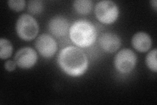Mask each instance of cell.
Returning a JSON list of instances; mask_svg holds the SVG:
<instances>
[{"label": "cell", "instance_id": "6", "mask_svg": "<svg viewBox=\"0 0 157 105\" xmlns=\"http://www.w3.org/2000/svg\"><path fill=\"white\" fill-rule=\"evenodd\" d=\"M36 47L42 57L50 59L55 55L57 51V43L51 36L43 34L36 41Z\"/></svg>", "mask_w": 157, "mask_h": 105}, {"label": "cell", "instance_id": "12", "mask_svg": "<svg viewBox=\"0 0 157 105\" xmlns=\"http://www.w3.org/2000/svg\"><path fill=\"white\" fill-rule=\"evenodd\" d=\"M13 47L11 42L7 39H0V58L2 60L9 59L11 56Z\"/></svg>", "mask_w": 157, "mask_h": 105}, {"label": "cell", "instance_id": "9", "mask_svg": "<svg viewBox=\"0 0 157 105\" xmlns=\"http://www.w3.org/2000/svg\"><path fill=\"white\" fill-rule=\"evenodd\" d=\"M69 22L67 20L61 16L52 18L48 23V30L50 32L56 37L65 36L69 30Z\"/></svg>", "mask_w": 157, "mask_h": 105}, {"label": "cell", "instance_id": "14", "mask_svg": "<svg viewBox=\"0 0 157 105\" xmlns=\"http://www.w3.org/2000/svg\"><path fill=\"white\" fill-rule=\"evenodd\" d=\"M43 3L39 0L29 1L28 4V11L32 14H39L43 11Z\"/></svg>", "mask_w": 157, "mask_h": 105}, {"label": "cell", "instance_id": "1", "mask_svg": "<svg viewBox=\"0 0 157 105\" xmlns=\"http://www.w3.org/2000/svg\"><path fill=\"white\" fill-rule=\"evenodd\" d=\"M58 63L62 71L71 77L82 76L88 67L86 54L75 46H68L62 49L58 55Z\"/></svg>", "mask_w": 157, "mask_h": 105}, {"label": "cell", "instance_id": "8", "mask_svg": "<svg viewBox=\"0 0 157 105\" xmlns=\"http://www.w3.org/2000/svg\"><path fill=\"white\" fill-rule=\"evenodd\" d=\"M99 44L101 49L107 53H114L121 46L120 38L112 32H106L101 35L99 39Z\"/></svg>", "mask_w": 157, "mask_h": 105}, {"label": "cell", "instance_id": "13", "mask_svg": "<svg viewBox=\"0 0 157 105\" xmlns=\"http://www.w3.org/2000/svg\"><path fill=\"white\" fill-rule=\"evenodd\" d=\"M156 49L151 51L146 57V64L151 71L156 72L157 71V61H156Z\"/></svg>", "mask_w": 157, "mask_h": 105}, {"label": "cell", "instance_id": "17", "mask_svg": "<svg viewBox=\"0 0 157 105\" xmlns=\"http://www.w3.org/2000/svg\"><path fill=\"white\" fill-rule=\"evenodd\" d=\"M151 4L152 7H153V9H155V11H156V9H157V2L156 0H153V1H151Z\"/></svg>", "mask_w": 157, "mask_h": 105}, {"label": "cell", "instance_id": "16", "mask_svg": "<svg viewBox=\"0 0 157 105\" xmlns=\"http://www.w3.org/2000/svg\"><path fill=\"white\" fill-rule=\"evenodd\" d=\"M16 63L14 61H11V60H8L4 64V67L6 71L8 72H12L16 69Z\"/></svg>", "mask_w": 157, "mask_h": 105}, {"label": "cell", "instance_id": "3", "mask_svg": "<svg viewBox=\"0 0 157 105\" xmlns=\"http://www.w3.org/2000/svg\"><path fill=\"white\" fill-rule=\"evenodd\" d=\"M39 29L36 20L28 14H22L16 23L17 34L24 41H31L35 39L38 34Z\"/></svg>", "mask_w": 157, "mask_h": 105}, {"label": "cell", "instance_id": "15", "mask_svg": "<svg viewBox=\"0 0 157 105\" xmlns=\"http://www.w3.org/2000/svg\"><path fill=\"white\" fill-rule=\"evenodd\" d=\"M7 3L10 9L16 12L22 11L26 6V2L24 0H9Z\"/></svg>", "mask_w": 157, "mask_h": 105}, {"label": "cell", "instance_id": "11", "mask_svg": "<svg viewBox=\"0 0 157 105\" xmlns=\"http://www.w3.org/2000/svg\"><path fill=\"white\" fill-rule=\"evenodd\" d=\"M77 13L82 15L89 14L92 9V2L90 0H76L73 3Z\"/></svg>", "mask_w": 157, "mask_h": 105}, {"label": "cell", "instance_id": "2", "mask_svg": "<svg viewBox=\"0 0 157 105\" xmlns=\"http://www.w3.org/2000/svg\"><path fill=\"white\" fill-rule=\"evenodd\" d=\"M70 37L72 42L78 47H88L96 39L95 26L86 20H78L70 28Z\"/></svg>", "mask_w": 157, "mask_h": 105}, {"label": "cell", "instance_id": "7", "mask_svg": "<svg viewBox=\"0 0 157 105\" xmlns=\"http://www.w3.org/2000/svg\"><path fill=\"white\" fill-rule=\"evenodd\" d=\"M14 61L19 68L29 69L36 64L37 55L35 50L31 47H23L17 52Z\"/></svg>", "mask_w": 157, "mask_h": 105}, {"label": "cell", "instance_id": "5", "mask_svg": "<svg viewBox=\"0 0 157 105\" xmlns=\"http://www.w3.org/2000/svg\"><path fill=\"white\" fill-rule=\"evenodd\" d=\"M137 63V57L130 49H123L115 57L114 64L117 71L122 74H128L133 71Z\"/></svg>", "mask_w": 157, "mask_h": 105}, {"label": "cell", "instance_id": "4", "mask_svg": "<svg viewBox=\"0 0 157 105\" xmlns=\"http://www.w3.org/2000/svg\"><path fill=\"white\" fill-rule=\"evenodd\" d=\"M94 13L97 19L100 22L111 24L117 21L119 14V9L115 2L104 0L96 5Z\"/></svg>", "mask_w": 157, "mask_h": 105}, {"label": "cell", "instance_id": "10", "mask_svg": "<svg viewBox=\"0 0 157 105\" xmlns=\"http://www.w3.org/2000/svg\"><path fill=\"white\" fill-rule=\"evenodd\" d=\"M132 45L136 51L140 53H145L151 49L152 39L148 34L139 32L135 34L132 37Z\"/></svg>", "mask_w": 157, "mask_h": 105}]
</instances>
